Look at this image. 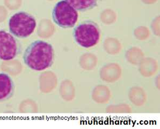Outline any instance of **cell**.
Listing matches in <instances>:
<instances>
[{"label": "cell", "mask_w": 160, "mask_h": 129, "mask_svg": "<svg viewBox=\"0 0 160 129\" xmlns=\"http://www.w3.org/2000/svg\"><path fill=\"white\" fill-rule=\"evenodd\" d=\"M54 51L49 43L37 40L31 43L23 55L24 63L31 69L42 71L53 64Z\"/></svg>", "instance_id": "6da1fadb"}, {"label": "cell", "mask_w": 160, "mask_h": 129, "mask_svg": "<svg viewBox=\"0 0 160 129\" xmlns=\"http://www.w3.org/2000/svg\"><path fill=\"white\" fill-rule=\"evenodd\" d=\"M73 36L79 46L89 48L96 46L99 41V27L97 23L90 20L82 22L74 29Z\"/></svg>", "instance_id": "7a4b0ae2"}, {"label": "cell", "mask_w": 160, "mask_h": 129, "mask_svg": "<svg viewBox=\"0 0 160 129\" xmlns=\"http://www.w3.org/2000/svg\"><path fill=\"white\" fill-rule=\"evenodd\" d=\"M8 24L10 33L19 39H25L30 36L37 25L34 17L25 12L15 13L10 18Z\"/></svg>", "instance_id": "3957f363"}, {"label": "cell", "mask_w": 160, "mask_h": 129, "mask_svg": "<svg viewBox=\"0 0 160 129\" xmlns=\"http://www.w3.org/2000/svg\"><path fill=\"white\" fill-rule=\"evenodd\" d=\"M78 16L77 10L66 1L58 2L52 12L54 23L62 28L74 27L78 21Z\"/></svg>", "instance_id": "277c9868"}, {"label": "cell", "mask_w": 160, "mask_h": 129, "mask_svg": "<svg viewBox=\"0 0 160 129\" xmlns=\"http://www.w3.org/2000/svg\"><path fill=\"white\" fill-rule=\"evenodd\" d=\"M21 49L19 40L13 35L4 30H0V60H12L20 53Z\"/></svg>", "instance_id": "5b68a950"}, {"label": "cell", "mask_w": 160, "mask_h": 129, "mask_svg": "<svg viewBox=\"0 0 160 129\" xmlns=\"http://www.w3.org/2000/svg\"><path fill=\"white\" fill-rule=\"evenodd\" d=\"M14 84L7 73H0V102L9 99L12 96Z\"/></svg>", "instance_id": "8992f818"}, {"label": "cell", "mask_w": 160, "mask_h": 129, "mask_svg": "<svg viewBox=\"0 0 160 129\" xmlns=\"http://www.w3.org/2000/svg\"><path fill=\"white\" fill-rule=\"evenodd\" d=\"M80 12H86L96 7L101 0H65Z\"/></svg>", "instance_id": "52a82bcc"}]
</instances>
